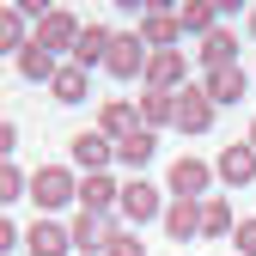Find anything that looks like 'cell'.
<instances>
[{"mask_svg": "<svg viewBox=\"0 0 256 256\" xmlns=\"http://www.w3.org/2000/svg\"><path fill=\"white\" fill-rule=\"evenodd\" d=\"M30 202H37L49 220L61 208H80V177L68 165H37V171H30Z\"/></svg>", "mask_w": 256, "mask_h": 256, "instance_id": "6da1fadb", "label": "cell"}, {"mask_svg": "<svg viewBox=\"0 0 256 256\" xmlns=\"http://www.w3.org/2000/svg\"><path fill=\"white\" fill-rule=\"evenodd\" d=\"M80 18L74 12H61V6H49V18H37V30H30V43L37 49H49V55H61V61H74V49H80Z\"/></svg>", "mask_w": 256, "mask_h": 256, "instance_id": "7a4b0ae2", "label": "cell"}, {"mask_svg": "<svg viewBox=\"0 0 256 256\" xmlns=\"http://www.w3.org/2000/svg\"><path fill=\"white\" fill-rule=\"evenodd\" d=\"M146 61H152V49H146L140 30H116V49H110V61H104V74L128 86V80H146Z\"/></svg>", "mask_w": 256, "mask_h": 256, "instance_id": "3957f363", "label": "cell"}, {"mask_svg": "<svg viewBox=\"0 0 256 256\" xmlns=\"http://www.w3.org/2000/svg\"><path fill=\"white\" fill-rule=\"evenodd\" d=\"M214 98H208V86H183L177 92V134H208L214 128Z\"/></svg>", "mask_w": 256, "mask_h": 256, "instance_id": "277c9868", "label": "cell"}, {"mask_svg": "<svg viewBox=\"0 0 256 256\" xmlns=\"http://www.w3.org/2000/svg\"><path fill=\"white\" fill-rule=\"evenodd\" d=\"M189 86V55L183 49H152L146 61V92H183Z\"/></svg>", "mask_w": 256, "mask_h": 256, "instance_id": "5b68a950", "label": "cell"}, {"mask_svg": "<svg viewBox=\"0 0 256 256\" xmlns=\"http://www.w3.org/2000/svg\"><path fill=\"white\" fill-rule=\"evenodd\" d=\"M122 226H116V214H74V256H92V250H110V238H116Z\"/></svg>", "mask_w": 256, "mask_h": 256, "instance_id": "8992f818", "label": "cell"}, {"mask_svg": "<svg viewBox=\"0 0 256 256\" xmlns=\"http://www.w3.org/2000/svg\"><path fill=\"white\" fill-rule=\"evenodd\" d=\"M116 214H128V226H140V220H165V196L146 183V177H128L122 183V208Z\"/></svg>", "mask_w": 256, "mask_h": 256, "instance_id": "52a82bcc", "label": "cell"}, {"mask_svg": "<svg viewBox=\"0 0 256 256\" xmlns=\"http://www.w3.org/2000/svg\"><path fill=\"white\" fill-rule=\"evenodd\" d=\"M74 158H80V171H86V177H98V171H110L116 140L104 134V128H80V134H74Z\"/></svg>", "mask_w": 256, "mask_h": 256, "instance_id": "ba28073f", "label": "cell"}, {"mask_svg": "<svg viewBox=\"0 0 256 256\" xmlns=\"http://www.w3.org/2000/svg\"><path fill=\"white\" fill-rule=\"evenodd\" d=\"M214 177L226 183V189H250V183H256V146H250V140H244V146H226V152L214 158Z\"/></svg>", "mask_w": 256, "mask_h": 256, "instance_id": "9c48e42d", "label": "cell"}, {"mask_svg": "<svg viewBox=\"0 0 256 256\" xmlns=\"http://www.w3.org/2000/svg\"><path fill=\"white\" fill-rule=\"evenodd\" d=\"M98 128H104L116 146H122L128 134H140V128H146V122H140V98H110V104H104V116H98Z\"/></svg>", "mask_w": 256, "mask_h": 256, "instance_id": "30bf717a", "label": "cell"}, {"mask_svg": "<svg viewBox=\"0 0 256 256\" xmlns=\"http://www.w3.org/2000/svg\"><path fill=\"white\" fill-rule=\"evenodd\" d=\"M140 37H146V49H177V37H183L177 6H146L140 12Z\"/></svg>", "mask_w": 256, "mask_h": 256, "instance_id": "8fae6325", "label": "cell"}, {"mask_svg": "<svg viewBox=\"0 0 256 256\" xmlns=\"http://www.w3.org/2000/svg\"><path fill=\"white\" fill-rule=\"evenodd\" d=\"M30 256H74V226H61V220H37V226H30Z\"/></svg>", "mask_w": 256, "mask_h": 256, "instance_id": "7c38bea8", "label": "cell"}, {"mask_svg": "<svg viewBox=\"0 0 256 256\" xmlns=\"http://www.w3.org/2000/svg\"><path fill=\"white\" fill-rule=\"evenodd\" d=\"M80 208H86V214H116V208H122V183H116L110 171L80 177Z\"/></svg>", "mask_w": 256, "mask_h": 256, "instance_id": "4fadbf2b", "label": "cell"}, {"mask_svg": "<svg viewBox=\"0 0 256 256\" xmlns=\"http://www.w3.org/2000/svg\"><path fill=\"white\" fill-rule=\"evenodd\" d=\"M208 183H214V165H202V158H177L171 165V196L208 202Z\"/></svg>", "mask_w": 256, "mask_h": 256, "instance_id": "5bb4252c", "label": "cell"}, {"mask_svg": "<svg viewBox=\"0 0 256 256\" xmlns=\"http://www.w3.org/2000/svg\"><path fill=\"white\" fill-rule=\"evenodd\" d=\"M110 49H116V30H110V24H86V30H80V49H74V61L92 74V68H104V61H110Z\"/></svg>", "mask_w": 256, "mask_h": 256, "instance_id": "9a60e30c", "label": "cell"}, {"mask_svg": "<svg viewBox=\"0 0 256 256\" xmlns=\"http://www.w3.org/2000/svg\"><path fill=\"white\" fill-rule=\"evenodd\" d=\"M196 61H202L208 74H226V68H238V37H232L226 24H220L214 37H202V49H196Z\"/></svg>", "mask_w": 256, "mask_h": 256, "instance_id": "2e32d148", "label": "cell"}, {"mask_svg": "<svg viewBox=\"0 0 256 256\" xmlns=\"http://www.w3.org/2000/svg\"><path fill=\"white\" fill-rule=\"evenodd\" d=\"M165 232H171L177 244L202 238V202H189V196H171V208H165Z\"/></svg>", "mask_w": 256, "mask_h": 256, "instance_id": "e0dca14e", "label": "cell"}, {"mask_svg": "<svg viewBox=\"0 0 256 256\" xmlns=\"http://www.w3.org/2000/svg\"><path fill=\"white\" fill-rule=\"evenodd\" d=\"M12 68H18L30 86H55V74H61V55H49V49H37V43H30V49H18V55H12Z\"/></svg>", "mask_w": 256, "mask_h": 256, "instance_id": "ac0fdd59", "label": "cell"}, {"mask_svg": "<svg viewBox=\"0 0 256 256\" xmlns=\"http://www.w3.org/2000/svg\"><path fill=\"white\" fill-rule=\"evenodd\" d=\"M140 122L152 128H177V92H140Z\"/></svg>", "mask_w": 256, "mask_h": 256, "instance_id": "d6986e66", "label": "cell"}, {"mask_svg": "<svg viewBox=\"0 0 256 256\" xmlns=\"http://www.w3.org/2000/svg\"><path fill=\"white\" fill-rule=\"evenodd\" d=\"M202 86H208V98H214V104H226V110H232L244 92H250V74H244V68H226V74H208Z\"/></svg>", "mask_w": 256, "mask_h": 256, "instance_id": "ffe728a7", "label": "cell"}, {"mask_svg": "<svg viewBox=\"0 0 256 256\" xmlns=\"http://www.w3.org/2000/svg\"><path fill=\"white\" fill-rule=\"evenodd\" d=\"M49 92H55V104H80L86 92H92V74L80 68V61H61V74H55V86H49Z\"/></svg>", "mask_w": 256, "mask_h": 256, "instance_id": "44dd1931", "label": "cell"}, {"mask_svg": "<svg viewBox=\"0 0 256 256\" xmlns=\"http://www.w3.org/2000/svg\"><path fill=\"white\" fill-rule=\"evenodd\" d=\"M177 24L189 30V37H214V30H220V6H208V0H189V6H177Z\"/></svg>", "mask_w": 256, "mask_h": 256, "instance_id": "7402d4cb", "label": "cell"}, {"mask_svg": "<svg viewBox=\"0 0 256 256\" xmlns=\"http://www.w3.org/2000/svg\"><path fill=\"white\" fill-rule=\"evenodd\" d=\"M226 232H238L232 202H226V196H208V202H202V238H226Z\"/></svg>", "mask_w": 256, "mask_h": 256, "instance_id": "603a6c76", "label": "cell"}, {"mask_svg": "<svg viewBox=\"0 0 256 256\" xmlns=\"http://www.w3.org/2000/svg\"><path fill=\"white\" fill-rule=\"evenodd\" d=\"M152 152H158V134H152V128H140V134H128V140L116 146V158H122L128 171H140V165H152Z\"/></svg>", "mask_w": 256, "mask_h": 256, "instance_id": "cb8c5ba5", "label": "cell"}, {"mask_svg": "<svg viewBox=\"0 0 256 256\" xmlns=\"http://www.w3.org/2000/svg\"><path fill=\"white\" fill-rule=\"evenodd\" d=\"M0 43H6L12 55L30 49V37H24V6H6V18H0Z\"/></svg>", "mask_w": 256, "mask_h": 256, "instance_id": "d4e9b609", "label": "cell"}, {"mask_svg": "<svg viewBox=\"0 0 256 256\" xmlns=\"http://www.w3.org/2000/svg\"><path fill=\"white\" fill-rule=\"evenodd\" d=\"M18 196H30V177L6 158V165H0V202H18Z\"/></svg>", "mask_w": 256, "mask_h": 256, "instance_id": "484cf974", "label": "cell"}, {"mask_svg": "<svg viewBox=\"0 0 256 256\" xmlns=\"http://www.w3.org/2000/svg\"><path fill=\"white\" fill-rule=\"evenodd\" d=\"M104 256H146V244H140V238H134V232H116V238H110V250H104Z\"/></svg>", "mask_w": 256, "mask_h": 256, "instance_id": "4316f807", "label": "cell"}, {"mask_svg": "<svg viewBox=\"0 0 256 256\" xmlns=\"http://www.w3.org/2000/svg\"><path fill=\"white\" fill-rule=\"evenodd\" d=\"M232 256H256V220H238V232H232Z\"/></svg>", "mask_w": 256, "mask_h": 256, "instance_id": "83f0119b", "label": "cell"}, {"mask_svg": "<svg viewBox=\"0 0 256 256\" xmlns=\"http://www.w3.org/2000/svg\"><path fill=\"white\" fill-rule=\"evenodd\" d=\"M250 146H256V122H250Z\"/></svg>", "mask_w": 256, "mask_h": 256, "instance_id": "f1b7e54d", "label": "cell"}, {"mask_svg": "<svg viewBox=\"0 0 256 256\" xmlns=\"http://www.w3.org/2000/svg\"><path fill=\"white\" fill-rule=\"evenodd\" d=\"M250 37H256V12H250Z\"/></svg>", "mask_w": 256, "mask_h": 256, "instance_id": "f546056e", "label": "cell"}]
</instances>
